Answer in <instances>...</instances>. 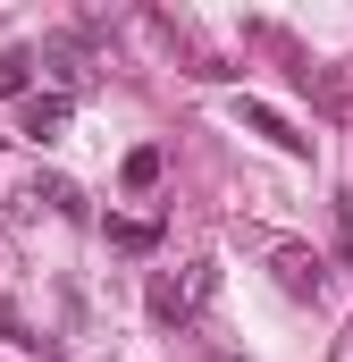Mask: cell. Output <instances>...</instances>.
<instances>
[{
    "instance_id": "1",
    "label": "cell",
    "mask_w": 353,
    "mask_h": 362,
    "mask_svg": "<svg viewBox=\"0 0 353 362\" xmlns=\"http://www.w3.org/2000/svg\"><path fill=\"white\" fill-rule=\"evenodd\" d=\"M210 286H219V262H185V270H160L143 286V303H152V320L160 329H185L202 303H210Z\"/></svg>"
},
{
    "instance_id": "2",
    "label": "cell",
    "mask_w": 353,
    "mask_h": 362,
    "mask_svg": "<svg viewBox=\"0 0 353 362\" xmlns=\"http://www.w3.org/2000/svg\"><path fill=\"white\" fill-rule=\"evenodd\" d=\"M68 127V93H25V110H17V135L25 144H51Z\"/></svg>"
},
{
    "instance_id": "3",
    "label": "cell",
    "mask_w": 353,
    "mask_h": 362,
    "mask_svg": "<svg viewBox=\"0 0 353 362\" xmlns=\"http://www.w3.org/2000/svg\"><path fill=\"white\" fill-rule=\"evenodd\" d=\"M236 118H244V127H253V135H269V144H277V152H311V135H303V127H294V118H277V110H269V101H236Z\"/></svg>"
},
{
    "instance_id": "4",
    "label": "cell",
    "mask_w": 353,
    "mask_h": 362,
    "mask_svg": "<svg viewBox=\"0 0 353 362\" xmlns=\"http://www.w3.org/2000/svg\"><path fill=\"white\" fill-rule=\"evenodd\" d=\"M269 270H277L286 295H320V253H311V245H277V253H269Z\"/></svg>"
},
{
    "instance_id": "5",
    "label": "cell",
    "mask_w": 353,
    "mask_h": 362,
    "mask_svg": "<svg viewBox=\"0 0 353 362\" xmlns=\"http://www.w3.org/2000/svg\"><path fill=\"white\" fill-rule=\"evenodd\" d=\"M101 236L118 253H160V219H101Z\"/></svg>"
},
{
    "instance_id": "6",
    "label": "cell",
    "mask_w": 353,
    "mask_h": 362,
    "mask_svg": "<svg viewBox=\"0 0 353 362\" xmlns=\"http://www.w3.org/2000/svg\"><path fill=\"white\" fill-rule=\"evenodd\" d=\"M160 169H169V160L143 144V152H126V169H118V177H126V194H152V185H160Z\"/></svg>"
},
{
    "instance_id": "7",
    "label": "cell",
    "mask_w": 353,
    "mask_h": 362,
    "mask_svg": "<svg viewBox=\"0 0 353 362\" xmlns=\"http://www.w3.org/2000/svg\"><path fill=\"white\" fill-rule=\"evenodd\" d=\"M34 202H51V211H68V219H85V194L68 177H51V185H34Z\"/></svg>"
},
{
    "instance_id": "8",
    "label": "cell",
    "mask_w": 353,
    "mask_h": 362,
    "mask_svg": "<svg viewBox=\"0 0 353 362\" xmlns=\"http://www.w3.org/2000/svg\"><path fill=\"white\" fill-rule=\"evenodd\" d=\"M25 68H34L25 51H0V101H25Z\"/></svg>"
}]
</instances>
